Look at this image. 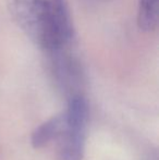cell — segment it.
Instances as JSON below:
<instances>
[{
    "label": "cell",
    "instance_id": "cell-1",
    "mask_svg": "<svg viewBox=\"0 0 159 160\" xmlns=\"http://www.w3.org/2000/svg\"><path fill=\"white\" fill-rule=\"evenodd\" d=\"M8 9L22 32L45 51L59 52L74 37L67 0H8Z\"/></svg>",
    "mask_w": 159,
    "mask_h": 160
},
{
    "label": "cell",
    "instance_id": "cell-2",
    "mask_svg": "<svg viewBox=\"0 0 159 160\" xmlns=\"http://www.w3.org/2000/svg\"><path fill=\"white\" fill-rule=\"evenodd\" d=\"M66 123L59 138V160H82L86 138L88 105L84 96L69 98L66 112Z\"/></svg>",
    "mask_w": 159,
    "mask_h": 160
},
{
    "label": "cell",
    "instance_id": "cell-3",
    "mask_svg": "<svg viewBox=\"0 0 159 160\" xmlns=\"http://www.w3.org/2000/svg\"><path fill=\"white\" fill-rule=\"evenodd\" d=\"M66 123V116L60 113L42 123L33 131L31 143L34 148H42L48 146L53 141H59Z\"/></svg>",
    "mask_w": 159,
    "mask_h": 160
},
{
    "label": "cell",
    "instance_id": "cell-4",
    "mask_svg": "<svg viewBox=\"0 0 159 160\" xmlns=\"http://www.w3.org/2000/svg\"><path fill=\"white\" fill-rule=\"evenodd\" d=\"M137 23L146 32H151L157 28L158 0H138Z\"/></svg>",
    "mask_w": 159,
    "mask_h": 160
}]
</instances>
